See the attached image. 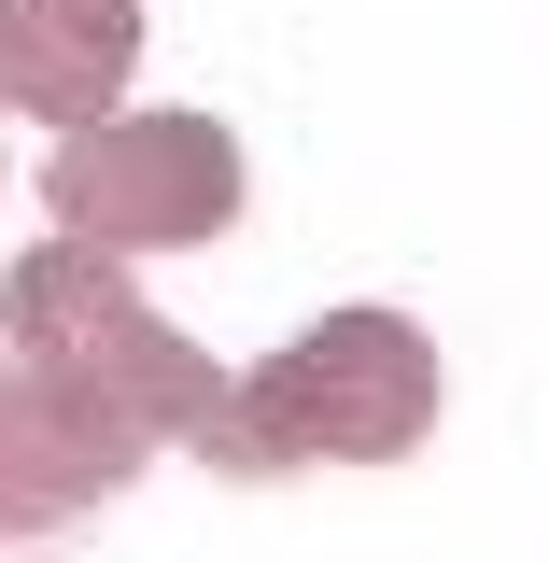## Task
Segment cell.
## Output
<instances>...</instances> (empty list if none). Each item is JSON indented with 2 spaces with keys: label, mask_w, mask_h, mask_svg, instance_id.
Segmentation results:
<instances>
[{
  "label": "cell",
  "mask_w": 549,
  "mask_h": 563,
  "mask_svg": "<svg viewBox=\"0 0 549 563\" xmlns=\"http://www.w3.org/2000/svg\"><path fill=\"white\" fill-rule=\"evenodd\" d=\"M141 14L128 0H0V99L57 113V128H99V99L128 85Z\"/></svg>",
  "instance_id": "obj_3"
},
{
  "label": "cell",
  "mask_w": 549,
  "mask_h": 563,
  "mask_svg": "<svg viewBox=\"0 0 549 563\" xmlns=\"http://www.w3.org/2000/svg\"><path fill=\"white\" fill-rule=\"evenodd\" d=\"M43 184L99 240H211L240 211V141L211 113H141V128H85Z\"/></svg>",
  "instance_id": "obj_2"
},
{
  "label": "cell",
  "mask_w": 549,
  "mask_h": 563,
  "mask_svg": "<svg viewBox=\"0 0 549 563\" xmlns=\"http://www.w3.org/2000/svg\"><path fill=\"white\" fill-rule=\"evenodd\" d=\"M422 422H437V352H422L409 324H381V310H339L325 339H296L282 366L240 380L226 451H240V465H282V451L381 465V451H409Z\"/></svg>",
  "instance_id": "obj_1"
}]
</instances>
